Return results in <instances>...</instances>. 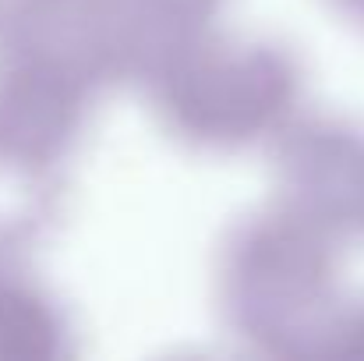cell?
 I'll list each match as a JSON object with an SVG mask.
<instances>
[{"instance_id": "277c9868", "label": "cell", "mask_w": 364, "mask_h": 361, "mask_svg": "<svg viewBox=\"0 0 364 361\" xmlns=\"http://www.w3.org/2000/svg\"><path fill=\"white\" fill-rule=\"evenodd\" d=\"M57 159L0 142V255H18L53 213Z\"/></svg>"}, {"instance_id": "5b68a950", "label": "cell", "mask_w": 364, "mask_h": 361, "mask_svg": "<svg viewBox=\"0 0 364 361\" xmlns=\"http://www.w3.org/2000/svg\"><path fill=\"white\" fill-rule=\"evenodd\" d=\"M60 337V315L43 287L18 266V255H0V361L53 358Z\"/></svg>"}, {"instance_id": "7a4b0ae2", "label": "cell", "mask_w": 364, "mask_h": 361, "mask_svg": "<svg viewBox=\"0 0 364 361\" xmlns=\"http://www.w3.org/2000/svg\"><path fill=\"white\" fill-rule=\"evenodd\" d=\"M159 110L195 142H251L290 114L294 71L269 46L173 39L156 64Z\"/></svg>"}, {"instance_id": "6da1fadb", "label": "cell", "mask_w": 364, "mask_h": 361, "mask_svg": "<svg viewBox=\"0 0 364 361\" xmlns=\"http://www.w3.org/2000/svg\"><path fill=\"white\" fill-rule=\"evenodd\" d=\"M227 308L241 333L262 337L272 347L347 333L336 319V266L329 238L290 213H272L234 244L227 269Z\"/></svg>"}, {"instance_id": "52a82bcc", "label": "cell", "mask_w": 364, "mask_h": 361, "mask_svg": "<svg viewBox=\"0 0 364 361\" xmlns=\"http://www.w3.org/2000/svg\"><path fill=\"white\" fill-rule=\"evenodd\" d=\"M358 333H364L361 326H358V330H350V333H347V337H358Z\"/></svg>"}, {"instance_id": "8992f818", "label": "cell", "mask_w": 364, "mask_h": 361, "mask_svg": "<svg viewBox=\"0 0 364 361\" xmlns=\"http://www.w3.org/2000/svg\"><path fill=\"white\" fill-rule=\"evenodd\" d=\"M127 4H131V18L145 14V18H156L159 25H173L181 36H188L205 21V14L213 11L216 0H127Z\"/></svg>"}, {"instance_id": "3957f363", "label": "cell", "mask_w": 364, "mask_h": 361, "mask_svg": "<svg viewBox=\"0 0 364 361\" xmlns=\"http://www.w3.org/2000/svg\"><path fill=\"white\" fill-rule=\"evenodd\" d=\"M287 206L322 238H364V135L340 124L290 131Z\"/></svg>"}]
</instances>
